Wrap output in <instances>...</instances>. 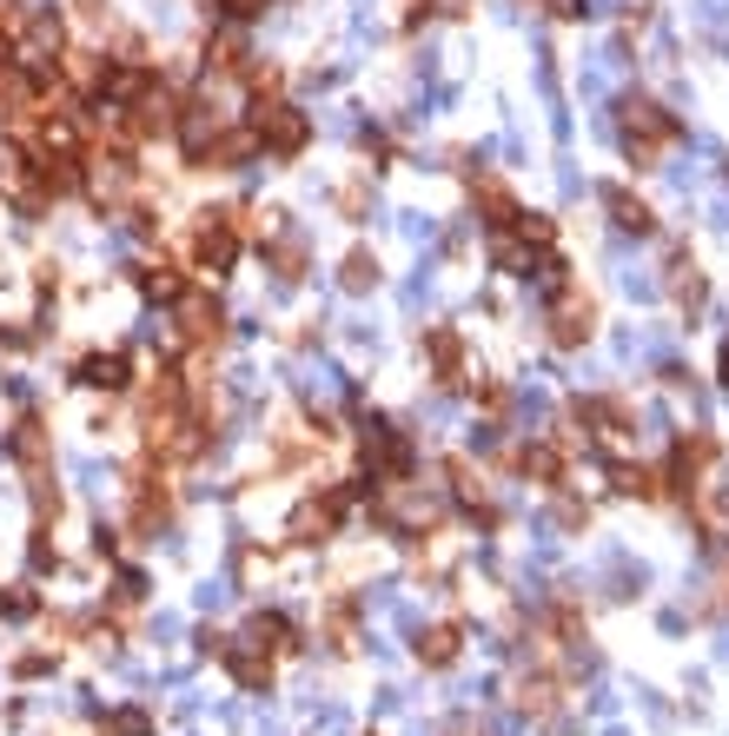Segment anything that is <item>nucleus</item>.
<instances>
[{
    "mask_svg": "<svg viewBox=\"0 0 729 736\" xmlns=\"http://www.w3.org/2000/svg\"><path fill=\"white\" fill-rule=\"evenodd\" d=\"M80 385H93V392H126V352H93V359H80Z\"/></svg>",
    "mask_w": 729,
    "mask_h": 736,
    "instance_id": "nucleus-16",
    "label": "nucleus"
},
{
    "mask_svg": "<svg viewBox=\"0 0 729 736\" xmlns=\"http://www.w3.org/2000/svg\"><path fill=\"white\" fill-rule=\"evenodd\" d=\"M345 505H352V491H345V485H332L325 498H305V505L292 511V525H285V531H292L299 545H325V538L339 531V518H345Z\"/></svg>",
    "mask_w": 729,
    "mask_h": 736,
    "instance_id": "nucleus-9",
    "label": "nucleus"
},
{
    "mask_svg": "<svg viewBox=\"0 0 729 736\" xmlns=\"http://www.w3.org/2000/svg\"><path fill=\"white\" fill-rule=\"evenodd\" d=\"M544 325H551V345H584L591 332H597V305L577 292V286H564V292H551V305H544Z\"/></svg>",
    "mask_w": 729,
    "mask_h": 736,
    "instance_id": "nucleus-4",
    "label": "nucleus"
},
{
    "mask_svg": "<svg viewBox=\"0 0 729 736\" xmlns=\"http://www.w3.org/2000/svg\"><path fill=\"white\" fill-rule=\"evenodd\" d=\"M617 120H624V153H631L637 166H650V159H657V153L684 133V126H677V113H670V106H657L650 93H624V100H617Z\"/></svg>",
    "mask_w": 729,
    "mask_h": 736,
    "instance_id": "nucleus-2",
    "label": "nucleus"
},
{
    "mask_svg": "<svg viewBox=\"0 0 729 736\" xmlns=\"http://www.w3.org/2000/svg\"><path fill=\"white\" fill-rule=\"evenodd\" d=\"M611 485H617L624 498H657V478H650L644 465H611Z\"/></svg>",
    "mask_w": 729,
    "mask_h": 736,
    "instance_id": "nucleus-20",
    "label": "nucleus"
},
{
    "mask_svg": "<svg viewBox=\"0 0 729 736\" xmlns=\"http://www.w3.org/2000/svg\"><path fill=\"white\" fill-rule=\"evenodd\" d=\"M106 730L113 736H153V717H146V711H113Z\"/></svg>",
    "mask_w": 729,
    "mask_h": 736,
    "instance_id": "nucleus-23",
    "label": "nucleus"
},
{
    "mask_svg": "<svg viewBox=\"0 0 729 736\" xmlns=\"http://www.w3.org/2000/svg\"><path fill=\"white\" fill-rule=\"evenodd\" d=\"M13 671H20V677H46V671H53V657H46V651H33V657H20Z\"/></svg>",
    "mask_w": 729,
    "mask_h": 736,
    "instance_id": "nucleus-25",
    "label": "nucleus"
},
{
    "mask_svg": "<svg viewBox=\"0 0 729 736\" xmlns=\"http://www.w3.org/2000/svg\"><path fill=\"white\" fill-rule=\"evenodd\" d=\"M192 259H199V272H212V279L239 266V226H232V212H199Z\"/></svg>",
    "mask_w": 729,
    "mask_h": 736,
    "instance_id": "nucleus-6",
    "label": "nucleus"
},
{
    "mask_svg": "<svg viewBox=\"0 0 729 736\" xmlns=\"http://www.w3.org/2000/svg\"><path fill=\"white\" fill-rule=\"evenodd\" d=\"M139 292H153V299H166V305H173V299H179V279H173L166 266H146V272H139Z\"/></svg>",
    "mask_w": 729,
    "mask_h": 736,
    "instance_id": "nucleus-22",
    "label": "nucleus"
},
{
    "mask_svg": "<svg viewBox=\"0 0 729 736\" xmlns=\"http://www.w3.org/2000/svg\"><path fill=\"white\" fill-rule=\"evenodd\" d=\"M7 452H13L33 478H40V471H46V432H40V418H20V425H13V438H7Z\"/></svg>",
    "mask_w": 729,
    "mask_h": 736,
    "instance_id": "nucleus-17",
    "label": "nucleus"
},
{
    "mask_svg": "<svg viewBox=\"0 0 729 736\" xmlns=\"http://www.w3.org/2000/svg\"><path fill=\"white\" fill-rule=\"evenodd\" d=\"M425 359L438 365V379H445V385H458V379H465V339H458L451 325H431V332H425Z\"/></svg>",
    "mask_w": 729,
    "mask_h": 736,
    "instance_id": "nucleus-14",
    "label": "nucleus"
},
{
    "mask_svg": "<svg viewBox=\"0 0 729 736\" xmlns=\"http://www.w3.org/2000/svg\"><path fill=\"white\" fill-rule=\"evenodd\" d=\"M372 518H378L392 538H425V531H438V518H445V498L405 471V478H385V485H378V498H372Z\"/></svg>",
    "mask_w": 729,
    "mask_h": 736,
    "instance_id": "nucleus-1",
    "label": "nucleus"
},
{
    "mask_svg": "<svg viewBox=\"0 0 729 736\" xmlns=\"http://www.w3.org/2000/svg\"><path fill=\"white\" fill-rule=\"evenodd\" d=\"M305 259H312L305 232H292V226H285L279 239H265V266H272V272H279L285 286H292V279H305Z\"/></svg>",
    "mask_w": 729,
    "mask_h": 736,
    "instance_id": "nucleus-13",
    "label": "nucleus"
},
{
    "mask_svg": "<svg viewBox=\"0 0 729 736\" xmlns=\"http://www.w3.org/2000/svg\"><path fill=\"white\" fill-rule=\"evenodd\" d=\"M246 159H259V133H252V126H219L206 166H246Z\"/></svg>",
    "mask_w": 729,
    "mask_h": 736,
    "instance_id": "nucleus-15",
    "label": "nucleus"
},
{
    "mask_svg": "<svg viewBox=\"0 0 729 736\" xmlns=\"http://www.w3.org/2000/svg\"><path fill=\"white\" fill-rule=\"evenodd\" d=\"M518 471H524V478H538V485H558V478H564V452L538 438V445H524V452H518Z\"/></svg>",
    "mask_w": 729,
    "mask_h": 736,
    "instance_id": "nucleus-18",
    "label": "nucleus"
},
{
    "mask_svg": "<svg viewBox=\"0 0 729 736\" xmlns=\"http://www.w3.org/2000/svg\"><path fill=\"white\" fill-rule=\"evenodd\" d=\"M219 126H226V113H212V100H192V106H179V146H186V159L192 166H206V153H212V139H219Z\"/></svg>",
    "mask_w": 729,
    "mask_h": 736,
    "instance_id": "nucleus-10",
    "label": "nucleus"
},
{
    "mask_svg": "<svg viewBox=\"0 0 729 736\" xmlns=\"http://www.w3.org/2000/svg\"><path fill=\"white\" fill-rule=\"evenodd\" d=\"M40 611V598L27 591V584H13V591H0V618H13V624H27Z\"/></svg>",
    "mask_w": 729,
    "mask_h": 736,
    "instance_id": "nucleus-21",
    "label": "nucleus"
},
{
    "mask_svg": "<svg viewBox=\"0 0 729 736\" xmlns=\"http://www.w3.org/2000/svg\"><path fill=\"white\" fill-rule=\"evenodd\" d=\"M723 385H729V345H723Z\"/></svg>",
    "mask_w": 729,
    "mask_h": 736,
    "instance_id": "nucleus-27",
    "label": "nucleus"
},
{
    "mask_svg": "<svg viewBox=\"0 0 729 736\" xmlns=\"http://www.w3.org/2000/svg\"><path fill=\"white\" fill-rule=\"evenodd\" d=\"M544 7H551V13H558V20H584V13H597V7H591V0H544Z\"/></svg>",
    "mask_w": 729,
    "mask_h": 736,
    "instance_id": "nucleus-24",
    "label": "nucleus"
},
{
    "mask_svg": "<svg viewBox=\"0 0 729 736\" xmlns=\"http://www.w3.org/2000/svg\"><path fill=\"white\" fill-rule=\"evenodd\" d=\"M166 325H173V339H186V345H212V339H219V299L199 292V286H179Z\"/></svg>",
    "mask_w": 729,
    "mask_h": 736,
    "instance_id": "nucleus-7",
    "label": "nucleus"
},
{
    "mask_svg": "<svg viewBox=\"0 0 729 736\" xmlns=\"http://www.w3.org/2000/svg\"><path fill=\"white\" fill-rule=\"evenodd\" d=\"M80 186H86V199H93L100 212H119V206L133 199V159H126V153H100V159L80 173Z\"/></svg>",
    "mask_w": 729,
    "mask_h": 736,
    "instance_id": "nucleus-5",
    "label": "nucleus"
},
{
    "mask_svg": "<svg viewBox=\"0 0 729 736\" xmlns=\"http://www.w3.org/2000/svg\"><path fill=\"white\" fill-rule=\"evenodd\" d=\"M80 7H86V13H100V0H80Z\"/></svg>",
    "mask_w": 729,
    "mask_h": 736,
    "instance_id": "nucleus-26",
    "label": "nucleus"
},
{
    "mask_svg": "<svg viewBox=\"0 0 729 736\" xmlns=\"http://www.w3.org/2000/svg\"><path fill=\"white\" fill-rule=\"evenodd\" d=\"M412 651H418V664L445 671V664H458V651H465V624H418Z\"/></svg>",
    "mask_w": 729,
    "mask_h": 736,
    "instance_id": "nucleus-11",
    "label": "nucleus"
},
{
    "mask_svg": "<svg viewBox=\"0 0 729 736\" xmlns=\"http://www.w3.org/2000/svg\"><path fill=\"white\" fill-rule=\"evenodd\" d=\"M339 286H345V292H372V286H378V259H372V252H352L345 272H339Z\"/></svg>",
    "mask_w": 729,
    "mask_h": 736,
    "instance_id": "nucleus-19",
    "label": "nucleus"
},
{
    "mask_svg": "<svg viewBox=\"0 0 729 736\" xmlns=\"http://www.w3.org/2000/svg\"><path fill=\"white\" fill-rule=\"evenodd\" d=\"M604 206H611L617 232H637V239H650V232H657V212H650L637 193H624V186H604Z\"/></svg>",
    "mask_w": 729,
    "mask_h": 736,
    "instance_id": "nucleus-12",
    "label": "nucleus"
},
{
    "mask_svg": "<svg viewBox=\"0 0 729 736\" xmlns=\"http://www.w3.org/2000/svg\"><path fill=\"white\" fill-rule=\"evenodd\" d=\"M365 465H372L378 485H385V478H405V471H412V438H405L398 425H385V418H365Z\"/></svg>",
    "mask_w": 729,
    "mask_h": 736,
    "instance_id": "nucleus-8",
    "label": "nucleus"
},
{
    "mask_svg": "<svg viewBox=\"0 0 729 736\" xmlns=\"http://www.w3.org/2000/svg\"><path fill=\"white\" fill-rule=\"evenodd\" d=\"M252 133H259V153L299 159V153L312 146V113L292 106V100H272V106H252Z\"/></svg>",
    "mask_w": 729,
    "mask_h": 736,
    "instance_id": "nucleus-3",
    "label": "nucleus"
}]
</instances>
